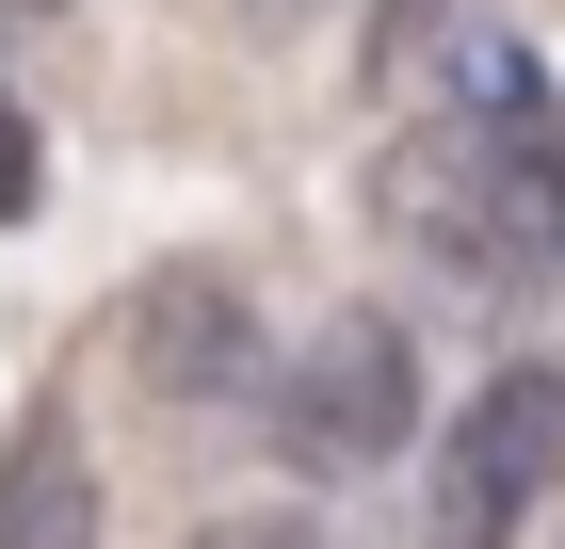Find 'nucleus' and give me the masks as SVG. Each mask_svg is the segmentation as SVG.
Here are the masks:
<instances>
[{"label":"nucleus","mask_w":565,"mask_h":549,"mask_svg":"<svg viewBox=\"0 0 565 549\" xmlns=\"http://www.w3.org/2000/svg\"><path fill=\"white\" fill-rule=\"evenodd\" d=\"M372 226L469 307H533L565 275V97L518 33H484L452 97L404 114V146L372 162Z\"/></svg>","instance_id":"1"},{"label":"nucleus","mask_w":565,"mask_h":549,"mask_svg":"<svg viewBox=\"0 0 565 549\" xmlns=\"http://www.w3.org/2000/svg\"><path fill=\"white\" fill-rule=\"evenodd\" d=\"M404 436H420V339H404L388 307L307 324L291 372H275V453L340 485V468H404Z\"/></svg>","instance_id":"2"},{"label":"nucleus","mask_w":565,"mask_h":549,"mask_svg":"<svg viewBox=\"0 0 565 549\" xmlns=\"http://www.w3.org/2000/svg\"><path fill=\"white\" fill-rule=\"evenodd\" d=\"M550 453H565V388H550V372H501L469 421H452V453H436L420 534H436V549H518V517H533V485H550Z\"/></svg>","instance_id":"3"},{"label":"nucleus","mask_w":565,"mask_h":549,"mask_svg":"<svg viewBox=\"0 0 565 549\" xmlns=\"http://www.w3.org/2000/svg\"><path fill=\"white\" fill-rule=\"evenodd\" d=\"M130 372H146V404H226V388H259V307H243L226 258H146Z\"/></svg>","instance_id":"4"},{"label":"nucleus","mask_w":565,"mask_h":549,"mask_svg":"<svg viewBox=\"0 0 565 549\" xmlns=\"http://www.w3.org/2000/svg\"><path fill=\"white\" fill-rule=\"evenodd\" d=\"M0 549H97V468L65 404H33V436L0 453Z\"/></svg>","instance_id":"5"},{"label":"nucleus","mask_w":565,"mask_h":549,"mask_svg":"<svg viewBox=\"0 0 565 549\" xmlns=\"http://www.w3.org/2000/svg\"><path fill=\"white\" fill-rule=\"evenodd\" d=\"M484 49V0H372V49H355V82L388 97V114H420V97H452V65Z\"/></svg>","instance_id":"6"},{"label":"nucleus","mask_w":565,"mask_h":549,"mask_svg":"<svg viewBox=\"0 0 565 549\" xmlns=\"http://www.w3.org/2000/svg\"><path fill=\"white\" fill-rule=\"evenodd\" d=\"M33 178H49V146H33V114H17V97H0V226L33 211Z\"/></svg>","instance_id":"7"},{"label":"nucleus","mask_w":565,"mask_h":549,"mask_svg":"<svg viewBox=\"0 0 565 549\" xmlns=\"http://www.w3.org/2000/svg\"><path fill=\"white\" fill-rule=\"evenodd\" d=\"M194 549H323V517H211Z\"/></svg>","instance_id":"8"},{"label":"nucleus","mask_w":565,"mask_h":549,"mask_svg":"<svg viewBox=\"0 0 565 549\" xmlns=\"http://www.w3.org/2000/svg\"><path fill=\"white\" fill-rule=\"evenodd\" d=\"M65 17H82V0H0V49H17V33H65Z\"/></svg>","instance_id":"9"},{"label":"nucleus","mask_w":565,"mask_h":549,"mask_svg":"<svg viewBox=\"0 0 565 549\" xmlns=\"http://www.w3.org/2000/svg\"><path fill=\"white\" fill-rule=\"evenodd\" d=\"M226 17H243V33H291V17H323V0H226Z\"/></svg>","instance_id":"10"}]
</instances>
